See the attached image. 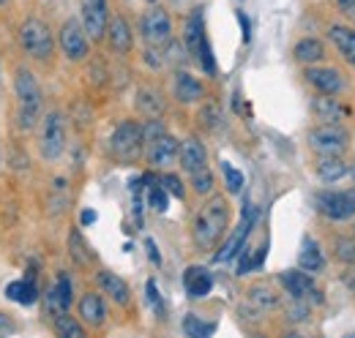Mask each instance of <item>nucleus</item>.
<instances>
[{
  "label": "nucleus",
  "instance_id": "obj_43",
  "mask_svg": "<svg viewBox=\"0 0 355 338\" xmlns=\"http://www.w3.org/2000/svg\"><path fill=\"white\" fill-rule=\"evenodd\" d=\"M145 246H148V251H150L153 265H159V262H162V256H159V251H156V243H153V240H145Z\"/></svg>",
  "mask_w": 355,
  "mask_h": 338
},
{
  "label": "nucleus",
  "instance_id": "obj_14",
  "mask_svg": "<svg viewBox=\"0 0 355 338\" xmlns=\"http://www.w3.org/2000/svg\"><path fill=\"white\" fill-rule=\"evenodd\" d=\"M178 159H180V167L186 169L189 175H194V172L205 169V161H208V153H205V148H202V142H200V139L189 136V139H183V142H180Z\"/></svg>",
  "mask_w": 355,
  "mask_h": 338
},
{
  "label": "nucleus",
  "instance_id": "obj_35",
  "mask_svg": "<svg viewBox=\"0 0 355 338\" xmlns=\"http://www.w3.org/2000/svg\"><path fill=\"white\" fill-rule=\"evenodd\" d=\"M148 202H150V208L156 213H164L167 211V188L164 186H153L148 191Z\"/></svg>",
  "mask_w": 355,
  "mask_h": 338
},
{
  "label": "nucleus",
  "instance_id": "obj_32",
  "mask_svg": "<svg viewBox=\"0 0 355 338\" xmlns=\"http://www.w3.org/2000/svg\"><path fill=\"white\" fill-rule=\"evenodd\" d=\"M183 333L191 338H205V336H211V333H216V325H214V322H200L194 314H189V317L183 319Z\"/></svg>",
  "mask_w": 355,
  "mask_h": 338
},
{
  "label": "nucleus",
  "instance_id": "obj_11",
  "mask_svg": "<svg viewBox=\"0 0 355 338\" xmlns=\"http://www.w3.org/2000/svg\"><path fill=\"white\" fill-rule=\"evenodd\" d=\"M110 25V11L107 0H83V28L90 39H101Z\"/></svg>",
  "mask_w": 355,
  "mask_h": 338
},
{
  "label": "nucleus",
  "instance_id": "obj_2",
  "mask_svg": "<svg viewBox=\"0 0 355 338\" xmlns=\"http://www.w3.org/2000/svg\"><path fill=\"white\" fill-rule=\"evenodd\" d=\"M14 90L19 98V126L33 128L39 121V109H42V87L36 82V77L28 69H19L14 77Z\"/></svg>",
  "mask_w": 355,
  "mask_h": 338
},
{
  "label": "nucleus",
  "instance_id": "obj_45",
  "mask_svg": "<svg viewBox=\"0 0 355 338\" xmlns=\"http://www.w3.org/2000/svg\"><path fill=\"white\" fill-rule=\"evenodd\" d=\"M93 221H96V213H93V211H83V215H80V224H83V226H90Z\"/></svg>",
  "mask_w": 355,
  "mask_h": 338
},
{
  "label": "nucleus",
  "instance_id": "obj_29",
  "mask_svg": "<svg viewBox=\"0 0 355 338\" xmlns=\"http://www.w3.org/2000/svg\"><path fill=\"white\" fill-rule=\"evenodd\" d=\"M137 109H139L142 115H148V118H162V112H164V101H162V96H159L156 90L142 87V90L137 93Z\"/></svg>",
  "mask_w": 355,
  "mask_h": 338
},
{
  "label": "nucleus",
  "instance_id": "obj_28",
  "mask_svg": "<svg viewBox=\"0 0 355 338\" xmlns=\"http://www.w3.org/2000/svg\"><path fill=\"white\" fill-rule=\"evenodd\" d=\"M246 300H249V305H252L257 314H263V311H273V308L279 305V297H276V292H273L270 287H266V284L252 287Z\"/></svg>",
  "mask_w": 355,
  "mask_h": 338
},
{
  "label": "nucleus",
  "instance_id": "obj_19",
  "mask_svg": "<svg viewBox=\"0 0 355 338\" xmlns=\"http://www.w3.org/2000/svg\"><path fill=\"white\" fill-rule=\"evenodd\" d=\"M205 96V87L197 77H191L189 71H178L175 74V98L180 104H197Z\"/></svg>",
  "mask_w": 355,
  "mask_h": 338
},
{
  "label": "nucleus",
  "instance_id": "obj_12",
  "mask_svg": "<svg viewBox=\"0 0 355 338\" xmlns=\"http://www.w3.org/2000/svg\"><path fill=\"white\" fill-rule=\"evenodd\" d=\"M178 150H180V142H178L175 136L159 134L156 139L148 142V161H150V167L164 169L178 159Z\"/></svg>",
  "mask_w": 355,
  "mask_h": 338
},
{
  "label": "nucleus",
  "instance_id": "obj_37",
  "mask_svg": "<svg viewBox=\"0 0 355 338\" xmlns=\"http://www.w3.org/2000/svg\"><path fill=\"white\" fill-rule=\"evenodd\" d=\"M197 57H200V63H202V69H205V74H216V60H214V52H211V44L205 42L200 46V52H197Z\"/></svg>",
  "mask_w": 355,
  "mask_h": 338
},
{
  "label": "nucleus",
  "instance_id": "obj_9",
  "mask_svg": "<svg viewBox=\"0 0 355 338\" xmlns=\"http://www.w3.org/2000/svg\"><path fill=\"white\" fill-rule=\"evenodd\" d=\"M142 39L150 46H162L173 39V19L162 8H150L142 17Z\"/></svg>",
  "mask_w": 355,
  "mask_h": 338
},
{
  "label": "nucleus",
  "instance_id": "obj_3",
  "mask_svg": "<svg viewBox=\"0 0 355 338\" xmlns=\"http://www.w3.org/2000/svg\"><path fill=\"white\" fill-rule=\"evenodd\" d=\"M309 148L317 156H342L350 148V134L342 123H320L309 131Z\"/></svg>",
  "mask_w": 355,
  "mask_h": 338
},
{
  "label": "nucleus",
  "instance_id": "obj_16",
  "mask_svg": "<svg viewBox=\"0 0 355 338\" xmlns=\"http://www.w3.org/2000/svg\"><path fill=\"white\" fill-rule=\"evenodd\" d=\"M311 112H314V118H317L320 123H342L345 115H347V109H345L336 98H331V96H325V93H320V96L311 101Z\"/></svg>",
  "mask_w": 355,
  "mask_h": 338
},
{
  "label": "nucleus",
  "instance_id": "obj_22",
  "mask_svg": "<svg viewBox=\"0 0 355 338\" xmlns=\"http://www.w3.org/2000/svg\"><path fill=\"white\" fill-rule=\"evenodd\" d=\"M183 42H186V49L191 55L200 52V46L208 42L205 39V28H202V8H194L186 19V28H183Z\"/></svg>",
  "mask_w": 355,
  "mask_h": 338
},
{
  "label": "nucleus",
  "instance_id": "obj_5",
  "mask_svg": "<svg viewBox=\"0 0 355 338\" xmlns=\"http://www.w3.org/2000/svg\"><path fill=\"white\" fill-rule=\"evenodd\" d=\"M142 126L137 121H123L121 126L112 131V139H110V148L112 153L121 159V161H137L139 153H142Z\"/></svg>",
  "mask_w": 355,
  "mask_h": 338
},
{
  "label": "nucleus",
  "instance_id": "obj_18",
  "mask_svg": "<svg viewBox=\"0 0 355 338\" xmlns=\"http://www.w3.org/2000/svg\"><path fill=\"white\" fill-rule=\"evenodd\" d=\"M279 281H282V287L290 292L293 300H295V297H298V300H304L306 295H317L306 270H304V273H301V270H284V273L279 276Z\"/></svg>",
  "mask_w": 355,
  "mask_h": 338
},
{
  "label": "nucleus",
  "instance_id": "obj_4",
  "mask_svg": "<svg viewBox=\"0 0 355 338\" xmlns=\"http://www.w3.org/2000/svg\"><path fill=\"white\" fill-rule=\"evenodd\" d=\"M19 44L36 60H46L52 55V49H55L52 30L46 28L42 19H36V17H31V19L22 22V28H19Z\"/></svg>",
  "mask_w": 355,
  "mask_h": 338
},
{
  "label": "nucleus",
  "instance_id": "obj_26",
  "mask_svg": "<svg viewBox=\"0 0 355 338\" xmlns=\"http://www.w3.org/2000/svg\"><path fill=\"white\" fill-rule=\"evenodd\" d=\"M6 297L19 303V305H33L39 300V290H36V284L31 278H22V281H11L6 287Z\"/></svg>",
  "mask_w": 355,
  "mask_h": 338
},
{
  "label": "nucleus",
  "instance_id": "obj_31",
  "mask_svg": "<svg viewBox=\"0 0 355 338\" xmlns=\"http://www.w3.org/2000/svg\"><path fill=\"white\" fill-rule=\"evenodd\" d=\"M69 251H71L77 265H90V262H93V254H90L88 243L83 240L80 232H71V235H69Z\"/></svg>",
  "mask_w": 355,
  "mask_h": 338
},
{
  "label": "nucleus",
  "instance_id": "obj_40",
  "mask_svg": "<svg viewBox=\"0 0 355 338\" xmlns=\"http://www.w3.org/2000/svg\"><path fill=\"white\" fill-rule=\"evenodd\" d=\"M290 319H293V322H304V319H306V305H304L298 297H295V303L290 305Z\"/></svg>",
  "mask_w": 355,
  "mask_h": 338
},
{
  "label": "nucleus",
  "instance_id": "obj_36",
  "mask_svg": "<svg viewBox=\"0 0 355 338\" xmlns=\"http://www.w3.org/2000/svg\"><path fill=\"white\" fill-rule=\"evenodd\" d=\"M336 259H342V262H355V240L336 238Z\"/></svg>",
  "mask_w": 355,
  "mask_h": 338
},
{
  "label": "nucleus",
  "instance_id": "obj_39",
  "mask_svg": "<svg viewBox=\"0 0 355 338\" xmlns=\"http://www.w3.org/2000/svg\"><path fill=\"white\" fill-rule=\"evenodd\" d=\"M145 300L156 308V314H162V297H159V290H156V281H148L145 284Z\"/></svg>",
  "mask_w": 355,
  "mask_h": 338
},
{
  "label": "nucleus",
  "instance_id": "obj_30",
  "mask_svg": "<svg viewBox=\"0 0 355 338\" xmlns=\"http://www.w3.org/2000/svg\"><path fill=\"white\" fill-rule=\"evenodd\" d=\"M55 333L60 338H83L85 336V328L74 317H69L66 311H60L58 319H55Z\"/></svg>",
  "mask_w": 355,
  "mask_h": 338
},
{
  "label": "nucleus",
  "instance_id": "obj_6",
  "mask_svg": "<svg viewBox=\"0 0 355 338\" xmlns=\"http://www.w3.org/2000/svg\"><path fill=\"white\" fill-rule=\"evenodd\" d=\"M39 148L46 161L60 159L63 148H66V121L60 112H49L42 123V136H39Z\"/></svg>",
  "mask_w": 355,
  "mask_h": 338
},
{
  "label": "nucleus",
  "instance_id": "obj_42",
  "mask_svg": "<svg viewBox=\"0 0 355 338\" xmlns=\"http://www.w3.org/2000/svg\"><path fill=\"white\" fill-rule=\"evenodd\" d=\"M238 22H241V30H243V42H249L252 39V25H249L246 14H238Z\"/></svg>",
  "mask_w": 355,
  "mask_h": 338
},
{
  "label": "nucleus",
  "instance_id": "obj_7",
  "mask_svg": "<svg viewBox=\"0 0 355 338\" xmlns=\"http://www.w3.org/2000/svg\"><path fill=\"white\" fill-rule=\"evenodd\" d=\"M317 211L331 221H350L355 215V191H322V194H317Z\"/></svg>",
  "mask_w": 355,
  "mask_h": 338
},
{
  "label": "nucleus",
  "instance_id": "obj_13",
  "mask_svg": "<svg viewBox=\"0 0 355 338\" xmlns=\"http://www.w3.org/2000/svg\"><path fill=\"white\" fill-rule=\"evenodd\" d=\"M306 82L317 90V93H325V96H336L345 82H342V74L336 71V69H320V66H311L306 69Z\"/></svg>",
  "mask_w": 355,
  "mask_h": 338
},
{
  "label": "nucleus",
  "instance_id": "obj_24",
  "mask_svg": "<svg viewBox=\"0 0 355 338\" xmlns=\"http://www.w3.org/2000/svg\"><path fill=\"white\" fill-rule=\"evenodd\" d=\"M347 172H350V167H347L345 159H339V156H320V161H317V177H320L322 183H336V180H342Z\"/></svg>",
  "mask_w": 355,
  "mask_h": 338
},
{
  "label": "nucleus",
  "instance_id": "obj_47",
  "mask_svg": "<svg viewBox=\"0 0 355 338\" xmlns=\"http://www.w3.org/2000/svg\"><path fill=\"white\" fill-rule=\"evenodd\" d=\"M3 3H6V0H0V6H3Z\"/></svg>",
  "mask_w": 355,
  "mask_h": 338
},
{
  "label": "nucleus",
  "instance_id": "obj_15",
  "mask_svg": "<svg viewBox=\"0 0 355 338\" xmlns=\"http://www.w3.org/2000/svg\"><path fill=\"white\" fill-rule=\"evenodd\" d=\"M183 287H186V295L194 297V300H200V297H205L211 290H214V276L205 270V267H186V273H183Z\"/></svg>",
  "mask_w": 355,
  "mask_h": 338
},
{
  "label": "nucleus",
  "instance_id": "obj_17",
  "mask_svg": "<svg viewBox=\"0 0 355 338\" xmlns=\"http://www.w3.org/2000/svg\"><path fill=\"white\" fill-rule=\"evenodd\" d=\"M80 319L90 328H101L107 322V305H104L101 295H96V292L83 295V300H80Z\"/></svg>",
  "mask_w": 355,
  "mask_h": 338
},
{
  "label": "nucleus",
  "instance_id": "obj_46",
  "mask_svg": "<svg viewBox=\"0 0 355 338\" xmlns=\"http://www.w3.org/2000/svg\"><path fill=\"white\" fill-rule=\"evenodd\" d=\"M353 180H355V169H353Z\"/></svg>",
  "mask_w": 355,
  "mask_h": 338
},
{
  "label": "nucleus",
  "instance_id": "obj_38",
  "mask_svg": "<svg viewBox=\"0 0 355 338\" xmlns=\"http://www.w3.org/2000/svg\"><path fill=\"white\" fill-rule=\"evenodd\" d=\"M162 186L167 188V194H173V197H178V199H183V197H186L183 183H180V177H175V175H164V177H162Z\"/></svg>",
  "mask_w": 355,
  "mask_h": 338
},
{
  "label": "nucleus",
  "instance_id": "obj_23",
  "mask_svg": "<svg viewBox=\"0 0 355 338\" xmlns=\"http://www.w3.org/2000/svg\"><path fill=\"white\" fill-rule=\"evenodd\" d=\"M107 36H110V44H112V49L115 52H121V55H126L129 49H132V28H129V22L123 19V17H115V19H110V25H107Z\"/></svg>",
  "mask_w": 355,
  "mask_h": 338
},
{
  "label": "nucleus",
  "instance_id": "obj_20",
  "mask_svg": "<svg viewBox=\"0 0 355 338\" xmlns=\"http://www.w3.org/2000/svg\"><path fill=\"white\" fill-rule=\"evenodd\" d=\"M298 265H301V270H306L309 276L320 273V270L325 267V256H322V249L317 246V240H314V238H309V235H304V240H301Z\"/></svg>",
  "mask_w": 355,
  "mask_h": 338
},
{
  "label": "nucleus",
  "instance_id": "obj_41",
  "mask_svg": "<svg viewBox=\"0 0 355 338\" xmlns=\"http://www.w3.org/2000/svg\"><path fill=\"white\" fill-rule=\"evenodd\" d=\"M334 3H336V8H339L345 17L355 19V0H334Z\"/></svg>",
  "mask_w": 355,
  "mask_h": 338
},
{
  "label": "nucleus",
  "instance_id": "obj_33",
  "mask_svg": "<svg viewBox=\"0 0 355 338\" xmlns=\"http://www.w3.org/2000/svg\"><path fill=\"white\" fill-rule=\"evenodd\" d=\"M191 186H194L197 194H211V188H214V175H211L208 169H200V172L191 175Z\"/></svg>",
  "mask_w": 355,
  "mask_h": 338
},
{
  "label": "nucleus",
  "instance_id": "obj_1",
  "mask_svg": "<svg viewBox=\"0 0 355 338\" xmlns=\"http://www.w3.org/2000/svg\"><path fill=\"white\" fill-rule=\"evenodd\" d=\"M227 224H230V208H227V202H224L222 197L208 199L200 208L197 218H194V243H197V249L211 251L224 238Z\"/></svg>",
  "mask_w": 355,
  "mask_h": 338
},
{
  "label": "nucleus",
  "instance_id": "obj_21",
  "mask_svg": "<svg viewBox=\"0 0 355 338\" xmlns=\"http://www.w3.org/2000/svg\"><path fill=\"white\" fill-rule=\"evenodd\" d=\"M96 281H98V290L104 292V295H110L118 305H126L129 303V284L123 281V278H118L115 273H110V270H101L98 276H96Z\"/></svg>",
  "mask_w": 355,
  "mask_h": 338
},
{
  "label": "nucleus",
  "instance_id": "obj_8",
  "mask_svg": "<svg viewBox=\"0 0 355 338\" xmlns=\"http://www.w3.org/2000/svg\"><path fill=\"white\" fill-rule=\"evenodd\" d=\"M257 208L252 205V202H246L243 205V215H241V224H238V229L227 238V243L222 246V251L216 254V262H230L232 256H238L241 249H243V243H246V238H249V232H252V226L257 224Z\"/></svg>",
  "mask_w": 355,
  "mask_h": 338
},
{
  "label": "nucleus",
  "instance_id": "obj_27",
  "mask_svg": "<svg viewBox=\"0 0 355 338\" xmlns=\"http://www.w3.org/2000/svg\"><path fill=\"white\" fill-rule=\"evenodd\" d=\"M293 55H295V60L298 63H320L322 57H325V44L317 42V39H301V42L295 44V49H293Z\"/></svg>",
  "mask_w": 355,
  "mask_h": 338
},
{
  "label": "nucleus",
  "instance_id": "obj_25",
  "mask_svg": "<svg viewBox=\"0 0 355 338\" xmlns=\"http://www.w3.org/2000/svg\"><path fill=\"white\" fill-rule=\"evenodd\" d=\"M328 36H331V42L336 44L339 55H342L347 63H353L355 66V30L345 28V25H334Z\"/></svg>",
  "mask_w": 355,
  "mask_h": 338
},
{
  "label": "nucleus",
  "instance_id": "obj_10",
  "mask_svg": "<svg viewBox=\"0 0 355 338\" xmlns=\"http://www.w3.org/2000/svg\"><path fill=\"white\" fill-rule=\"evenodd\" d=\"M60 49L69 60H85L88 57V33L77 19H66L60 28Z\"/></svg>",
  "mask_w": 355,
  "mask_h": 338
},
{
  "label": "nucleus",
  "instance_id": "obj_44",
  "mask_svg": "<svg viewBox=\"0 0 355 338\" xmlns=\"http://www.w3.org/2000/svg\"><path fill=\"white\" fill-rule=\"evenodd\" d=\"M0 330H3V333H8V330H17V328H14V322H11L6 314H0Z\"/></svg>",
  "mask_w": 355,
  "mask_h": 338
},
{
  "label": "nucleus",
  "instance_id": "obj_34",
  "mask_svg": "<svg viewBox=\"0 0 355 338\" xmlns=\"http://www.w3.org/2000/svg\"><path fill=\"white\" fill-rule=\"evenodd\" d=\"M222 169H224V180H227V191H230V194H238V191L243 188V175L235 167H230L227 161L222 164Z\"/></svg>",
  "mask_w": 355,
  "mask_h": 338
}]
</instances>
